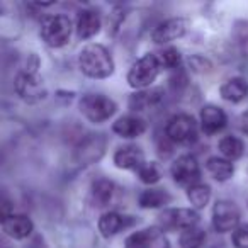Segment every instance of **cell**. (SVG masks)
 I'll return each mask as SVG.
<instances>
[{
  "instance_id": "17",
  "label": "cell",
  "mask_w": 248,
  "mask_h": 248,
  "mask_svg": "<svg viewBox=\"0 0 248 248\" xmlns=\"http://www.w3.org/2000/svg\"><path fill=\"white\" fill-rule=\"evenodd\" d=\"M4 233L7 236L14 238V240H24L34 230V223L31 221V217L26 216V214H12L4 224Z\"/></svg>"
},
{
  "instance_id": "32",
  "label": "cell",
  "mask_w": 248,
  "mask_h": 248,
  "mask_svg": "<svg viewBox=\"0 0 248 248\" xmlns=\"http://www.w3.org/2000/svg\"><path fill=\"white\" fill-rule=\"evenodd\" d=\"M238 128H240V131L243 133V135L248 136V109L243 110V112L240 114V117H238Z\"/></svg>"
},
{
  "instance_id": "15",
  "label": "cell",
  "mask_w": 248,
  "mask_h": 248,
  "mask_svg": "<svg viewBox=\"0 0 248 248\" xmlns=\"http://www.w3.org/2000/svg\"><path fill=\"white\" fill-rule=\"evenodd\" d=\"M112 131L117 136L126 140H133V138H140L141 135H145L146 131V121L140 116H123L112 124Z\"/></svg>"
},
{
  "instance_id": "8",
  "label": "cell",
  "mask_w": 248,
  "mask_h": 248,
  "mask_svg": "<svg viewBox=\"0 0 248 248\" xmlns=\"http://www.w3.org/2000/svg\"><path fill=\"white\" fill-rule=\"evenodd\" d=\"M197 223H199V214H197V211L189 209V207H172V209H165L160 214V228L163 231H186L190 228H196Z\"/></svg>"
},
{
  "instance_id": "11",
  "label": "cell",
  "mask_w": 248,
  "mask_h": 248,
  "mask_svg": "<svg viewBox=\"0 0 248 248\" xmlns=\"http://www.w3.org/2000/svg\"><path fill=\"white\" fill-rule=\"evenodd\" d=\"M107 140L104 135H89L75 148V160L80 165H92L102 158L106 152Z\"/></svg>"
},
{
  "instance_id": "28",
  "label": "cell",
  "mask_w": 248,
  "mask_h": 248,
  "mask_svg": "<svg viewBox=\"0 0 248 248\" xmlns=\"http://www.w3.org/2000/svg\"><path fill=\"white\" fill-rule=\"evenodd\" d=\"M156 58H158V63L162 68H167V70H173L177 68V66L180 65V60H182V56H180V51L177 48H173V46H169V48L162 49V51L156 55Z\"/></svg>"
},
{
  "instance_id": "12",
  "label": "cell",
  "mask_w": 248,
  "mask_h": 248,
  "mask_svg": "<svg viewBox=\"0 0 248 248\" xmlns=\"http://www.w3.org/2000/svg\"><path fill=\"white\" fill-rule=\"evenodd\" d=\"M189 31V21L184 17H172L160 22L152 32V41L156 45H167L180 39Z\"/></svg>"
},
{
  "instance_id": "22",
  "label": "cell",
  "mask_w": 248,
  "mask_h": 248,
  "mask_svg": "<svg viewBox=\"0 0 248 248\" xmlns=\"http://www.w3.org/2000/svg\"><path fill=\"white\" fill-rule=\"evenodd\" d=\"M206 169L213 175V179H216L217 182H228L234 173L233 162L223 158V156H211L206 163Z\"/></svg>"
},
{
  "instance_id": "3",
  "label": "cell",
  "mask_w": 248,
  "mask_h": 248,
  "mask_svg": "<svg viewBox=\"0 0 248 248\" xmlns=\"http://www.w3.org/2000/svg\"><path fill=\"white\" fill-rule=\"evenodd\" d=\"M72 21L63 14H53L41 22V39L49 48H63L72 36Z\"/></svg>"
},
{
  "instance_id": "6",
  "label": "cell",
  "mask_w": 248,
  "mask_h": 248,
  "mask_svg": "<svg viewBox=\"0 0 248 248\" xmlns=\"http://www.w3.org/2000/svg\"><path fill=\"white\" fill-rule=\"evenodd\" d=\"M241 211L236 202L230 199H219L213 207V226L217 233H228L240 226Z\"/></svg>"
},
{
  "instance_id": "7",
  "label": "cell",
  "mask_w": 248,
  "mask_h": 248,
  "mask_svg": "<svg viewBox=\"0 0 248 248\" xmlns=\"http://www.w3.org/2000/svg\"><path fill=\"white\" fill-rule=\"evenodd\" d=\"M14 87H16V92L19 93V97L29 104H36L46 97L45 83L39 78L38 73L34 72H28V70L21 72L16 77Z\"/></svg>"
},
{
  "instance_id": "5",
  "label": "cell",
  "mask_w": 248,
  "mask_h": 248,
  "mask_svg": "<svg viewBox=\"0 0 248 248\" xmlns=\"http://www.w3.org/2000/svg\"><path fill=\"white\" fill-rule=\"evenodd\" d=\"M167 140L177 145H190L197 140V123L189 114H175L167 123Z\"/></svg>"
},
{
  "instance_id": "27",
  "label": "cell",
  "mask_w": 248,
  "mask_h": 248,
  "mask_svg": "<svg viewBox=\"0 0 248 248\" xmlns=\"http://www.w3.org/2000/svg\"><path fill=\"white\" fill-rule=\"evenodd\" d=\"M138 177L143 184L146 186H155L156 182H160L163 177V170L162 167L158 165L156 162H145V165L138 170Z\"/></svg>"
},
{
  "instance_id": "10",
  "label": "cell",
  "mask_w": 248,
  "mask_h": 248,
  "mask_svg": "<svg viewBox=\"0 0 248 248\" xmlns=\"http://www.w3.org/2000/svg\"><path fill=\"white\" fill-rule=\"evenodd\" d=\"M124 248H170V241L160 226H150L129 234Z\"/></svg>"
},
{
  "instance_id": "16",
  "label": "cell",
  "mask_w": 248,
  "mask_h": 248,
  "mask_svg": "<svg viewBox=\"0 0 248 248\" xmlns=\"http://www.w3.org/2000/svg\"><path fill=\"white\" fill-rule=\"evenodd\" d=\"M129 224H133V219H129L128 216H123L116 211H107L99 219V231L104 238H112L126 230Z\"/></svg>"
},
{
  "instance_id": "4",
  "label": "cell",
  "mask_w": 248,
  "mask_h": 248,
  "mask_svg": "<svg viewBox=\"0 0 248 248\" xmlns=\"http://www.w3.org/2000/svg\"><path fill=\"white\" fill-rule=\"evenodd\" d=\"M160 70L162 66H160L155 53H146L131 66L128 73V83L136 90H145L156 80Z\"/></svg>"
},
{
  "instance_id": "18",
  "label": "cell",
  "mask_w": 248,
  "mask_h": 248,
  "mask_svg": "<svg viewBox=\"0 0 248 248\" xmlns=\"http://www.w3.org/2000/svg\"><path fill=\"white\" fill-rule=\"evenodd\" d=\"M100 31V16L95 11H82L77 19V36L83 41L92 39Z\"/></svg>"
},
{
  "instance_id": "26",
  "label": "cell",
  "mask_w": 248,
  "mask_h": 248,
  "mask_svg": "<svg viewBox=\"0 0 248 248\" xmlns=\"http://www.w3.org/2000/svg\"><path fill=\"white\" fill-rule=\"evenodd\" d=\"M204 241H206V231L197 226L182 231L179 236L180 248H202Z\"/></svg>"
},
{
  "instance_id": "25",
  "label": "cell",
  "mask_w": 248,
  "mask_h": 248,
  "mask_svg": "<svg viewBox=\"0 0 248 248\" xmlns=\"http://www.w3.org/2000/svg\"><path fill=\"white\" fill-rule=\"evenodd\" d=\"M211 196H213V190L207 184H196V186L189 187L187 189V199L192 204V209H204V207L209 204Z\"/></svg>"
},
{
  "instance_id": "13",
  "label": "cell",
  "mask_w": 248,
  "mask_h": 248,
  "mask_svg": "<svg viewBox=\"0 0 248 248\" xmlns=\"http://www.w3.org/2000/svg\"><path fill=\"white\" fill-rule=\"evenodd\" d=\"M228 124V116L221 107L214 104H206L201 109V128L206 135H216L223 131Z\"/></svg>"
},
{
  "instance_id": "23",
  "label": "cell",
  "mask_w": 248,
  "mask_h": 248,
  "mask_svg": "<svg viewBox=\"0 0 248 248\" xmlns=\"http://www.w3.org/2000/svg\"><path fill=\"white\" fill-rule=\"evenodd\" d=\"M172 201V196H170L167 190L163 189H146L141 192L140 196V206L143 209H160V207L167 206V204Z\"/></svg>"
},
{
  "instance_id": "2",
  "label": "cell",
  "mask_w": 248,
  "mask_h": 248,
  "mask_svg": "<svg viewBox=\"0 0 248 248\" xmlns=\"http://www.w3.org/2000/svg\"><path fill=\"white\" fill-rule=\"evenodd\" d=\"M80 112L93 124H102L116 114L117 104L102 93H85L78 102Z\"/></svg>"
},
{
  "instance_id": "21",
  "label": "cell",
  "mask_w": 248,
  "mask_h": 248,
  "mask_svg": "<svg viewBox=\"0 0 248 248\" xmlns=\"http://www.w3.org/2000/svg\"><path fill=\"white\" fill-rule=\"evenodd\" d=\"M163 90L162 89H145L138 90L136 93H133L129 97V107L133 110H146L150 107L156 106L162 100Z\"/></svg>"
},
{
  "instance_id": "31",
  "label": "cell",
  "mask_w": 248,
  "mask_h": 248,
  "mask_svg": "<svg viewBox=\"0 0 248 248\" xmlns=\"http://www.w3.org/2000/svg\"><path fill=\"white\" fill-rule=\"evenodd\" d=\"M236 39H238V45H240L241 53H243L245 56H248V22L238 26Z\"/></svg>"
},
{
  "instance_id": "24",
  "label": "cell",
  "mask_w": 248,
  "mask_h": 248,
  "mask_svg": "<svg viewBox=\"0 0 248 248\" xmlns=\"http://www.w3.org/2000/svg\"><path fill=\"white\" fill-rule=\"evenodd\" d=\"M217 150L223 155V158L230 160V162H234V160L241 158L245 153V143L241 141L236 136H224V138L219 140L217 143Z\"/></svg>"
},
{
  "instance_id": "30",
  "label": "cell",
  "mask_w": 248,
  "mask_h": 248,
  "mask_svg": "<svg viewBox=\"0 0 248 248\" xmlns=\"http://www.w3.org/2000/svg\"><path fill=\"white\" fill-rule=\"evenodd\" d=\"M14 214V204L7 196L0 194V224H4Z\"/></svg>"
},
{
  "instance_id": "9",
  "label": "cell",
  "mask_w": 248,
  "mask_h": 248,
  "mask_svg": "<svg viewBox=\"0 0 248 248\" xmlns=\"http://www.w3.org/2000/svg\"><path fill=\"white\" fill-rule=\"evenodd\" d=\"M170 173H172L173 180L182 187H192L199 184L201 179V167L197 163L196 156L192 155H182L172 163L170 167Z\"/></svg>"
},
{
  "instance_id": "29",
  "label": "cell",
  "mask_w": 248,
  "mask_h": 248,
  "mask_svg": "<svg viewBox=\"0 0 248 248\" xmlns=\"http://www.w3.org/2000/svg\"><path fill=\"white\" fill-rule=\"evenodd\" d=\"M231 243L234 248H248V223L234 228L231 234Z\"/></svg>"
},
{
  "instance_id": "14",
  "label": "cell",
  "mask_w": 248,
  "mask_h": 248,
  "mask_svg": "<svg viewBox=\"0 0 248 248\" xmlns=\"http://www.w3.org/2000/svg\"><path fill=\"white\" fill-rule=\"evenodd\" d=\"M145 162L146 160L143 150L135 145L121 146L114 153V165L121 170H135V172H138L145 165Z\"/></svg>"
},
{
  "instance_id": "1",
  "label": "cell",
  "mask_w": 248,
  "mask_h": 248,
  "mask_svg": "<svg viewBox=\"0 0 248 248\" xmlns=\"http://www.w3.org/2000/svg\"><path fill=\"white\" fill-rule=\"evenodd\" d=\"M78 68L89 78L102 80L114 73V60L109 49L102 45H87L78 55Z\"/></svg>"
},
{
  "instance_id": "20",
  "label": "cell",
  "mask_w": 248,
  "mask_h": 248,
  "mask_svg": "<svg viewBox=\"0 0 248 248\" xmlns=\"http://www.w3.org/2000/svg\"><path fill=\"white\" fill-rule=\"evenodd\" d=\"M116 194V186L107 179H99L90 187V199L92 204L97 207H106L110 204Z\"/></svg>"
},
{
  "instance_id": "19",
  "label": "cell",
  "mask_w": 248,
  "mask_h": 248,
  "mask_svg": "<svg viewBox=\"0 0 248 248\" xmlns=\"http://www.w3.org/2000/svg\"><path fill=\"white\" fill-rule=\"evenodd\" d=\"M219 93L224 100L231 104H240L248 97V82L241 77L230 78L221 85Z\"/></svg>"
}]
</instances>
